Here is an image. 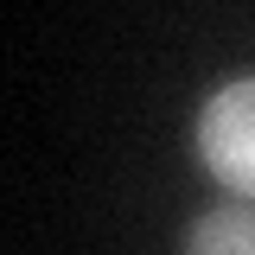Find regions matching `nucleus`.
Instances as JSON below:
<instances>
[{
	"label": "nucleus",
	"mask_w": 255,
	"mask_h": 255,
	"mask_svg": "<svg viewBox=\"0 0 255 255\" xmlns=\"http://www.w3.org/2000/svg\"><path fill=\"white\" fill-rule=\"evenodd\" d=\"M198 153H204L217 185H230L236 198H255V77L223 83L204 102V115H198Z\"/></svg>",
	"instance_id": "nucleus-1"
},
{
	"label": "nucleus",
	"mask_w": 255,
	"mask_h": 255,
	"mask_svg": "<svg viewBox=\"0 0 255 255\" xmlns=\"http://www.w3.org/2000/svg\"><path fill=\"white\" fill-rule=\"evenodd\" d=\"M185 255H255V211L249 204H217L191 223Z\"/></svg>",
	"instance_id": "nucleus-2"
}]
</instances>
